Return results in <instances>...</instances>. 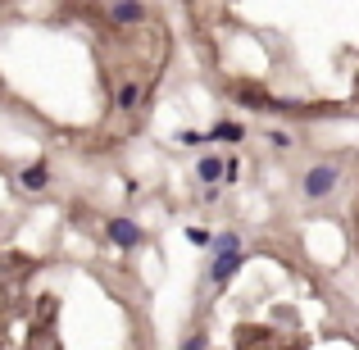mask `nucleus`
<instances>
[{
	"label": "nucleus",
	"mask_w": 359,
	"mask_h": 350,
	"mask_svg": "<svg viewBox=\"0 0 359 350\" xmlns=\"http://www.w3.org/2000/svg\"><path fill=\"white\" fill-rule=\"evenodd\" d=\"M341 187V164H332V159H318V164H309L305 173H300V196L305 201H327V196Z\"/></svg>",
	"instance_id": "nucleus-1"
},
{
	"label": "nucleus",
	"mask_w": 359,
	"mask_h": 350,
	"mask_svg": "<svg viewBox=\"0 0 359 350\" xmlns=\"http://www.w3.org/2000/svg\"><path fill=\"white\" fill-rule=\"evenodd\" d=\"M105 18L114 27H141V23H150V0H109Z\"/></svg>",
	"instance_id": "nucleus-2"
},
{
	"label": "nucleus",
	"mask_w": 359,
	"mask_h": 350,
	"mask_svg": "<svg viewBox=\"0 0 359 350\" xmlns=\"http://www.w3.org/2000/svg\"><path fill=\"white\" fill-rule=\"evenodd\" d=\"M105 236H109V241L118 245V250H137V245L146 241V232H141V223H137V219H123V214H118V219H109V223H105Z\"/></svg>",
	"instance_id": "nucleus-3"
},
{
	"label": "nucleus",
	"mask_w": 359,
	"mask_h": 350,
	"mask_svg": "<svg viewBox=\"0 0 359 350\" xmlns=\"http://www.w3.org/2000/svg\"><path fill=\"white\" fill-rule=\"evenodd\" d=\"M241 264H245V255L241 250H228V255H214V264H210V282H214V287H228V282L232 278H237V273H241Z\"/></svg>",
	"instance_id": "nucleus-4"
},
{
	"label": "nucleus",
	"mask_w": 359,
	"mask_h": 350,
	"mask_svg": "<svg viewBox=\"0 0 359 350\" xmlns=\"http://www.w3.org/2000/svg\"><path fill=\"white\" fill-rule=\"evenodd\" d=\"M196 177H201L205 187L228 182V159H223V155H214V150H205V155L196 159Z\"/></svg>",
	"instance_id": "nucleus-5"
},
{
	"label": "nucleus",
	"mask_w": 359,
	"mask_h": 350,
	"mask_svg": "<svg viewBox=\"0 0 359 350\" xmlns=\"http://www.w3.org/2000/svg\"><path fill=\"white\" fill-rule=\"evenodd\" d=\"M18 182H23V191H46V187H50V164H46V159H32V164L18 173Z\"/></svg>",
	"instance_id": "nucleus-6"
},
{
	"label": "nucleus",
	"mask_w": 359,
	"mask_h": 350,
	"mask_svg": "<svg viewBox=\"0 0 359 350\" xmlns=\"http://www.w3.org/2000/svg\"><path fill=\"white\" fill-rule=\"evenodd\" d=\"M141 91H146V87H141L137 78L118 82V91H114V109H118V114H132V109L141 105Z\"/></svg>",
	"instance_id": "nucleus-7"
},
{
	"label": "nucleus",
	"mask_w": 359,
	"mask_h": 350,
	"mask_svg": "<svg viewBox=\"0 0 359 350\" xmlns=\"http://www.w3.org/2000/svg\"><path fill=\"white\" fill-rule=\"evenodd\" d=\"M241 137H245V128H241L237 119H219V123L210 128V141H219V146H223V141H228V146H237Z\"/></svg>",
	"instance_id": "nucleus-8"
},
{
	"label": "nucleus",
	"mask_w": 359,
	"mask_h": 350,
	"mask_svg": "<svg viewBox=\"0 0 359 350\" xmlns=\"http://www.w3.org/2000/svg\"><path fill=\"white\" fill-rule=\"evenodd\" d=\"M237 100L245 109H273V100L264 96V91H255V87H237Z\"/></svg>",
	"instance_id": "nucleus-9"
},
{
	"label": "nucleus",
	"mask_w": 359,
	"mask_h": 350,
	"mask_svg": "<svg viewBox=\"0 0 359 350\" xmlns=\"http://www.w3.org/2000/svg\"><path fill=\"white\" fill-rule=\"evenodd\" d=\"M228 250H241V232H219L214 236V255H228Z\"/></svg>",
	"instance_id": "nucleus-10"
},
{
	"label": "nucleus",
	"mask_w": 359,
	"mask_h": 350,
	"mask_svg": "<svg viewBox=\"0 0 359 350\" xmlns=\"http://www.w3.org/2000/svg\"><path fill=\"white\" fill-rule=\"evenodd\" d=\"M187 236H191V241H196V245H214V236H210V232H205V228H187Z\"/></svg>",
	"instance_id": "nucleus-11"
},
{
	"label": "nucleus",
	"mask_w": 359,
	"mask_h": 350,
	"mask_svg": "<svg viewBox=\"0 0 359 350\" xmlns=\"http://www.w3.org/2000/svg\"><path fill=\"white\" fill-rule=\"evenodd\" d=\"M182 350H205V332H191V337H182Z\"/></svg>",
	"instance_id": "nucleus-12"
},
{
	"label": "nucleus",
	"mask_w": 359,
	"mask_h": 350,
	"mask_svg": "<svg viewBox=\"0 0 359 350\" xmlns=\"http://www.w3.org/2000/svg\"><path fill=\"white\" fill-rule=\"evenodd\" d=\"M269 141H273L278 150H291V137H287V132H269Z\"/></svg>",
	"instance_id": "nucleus-13"
},
{
	"label": "nucleus",
	"mask_w": 359,
	"mask_h": 350,
	"mask_svg": "<svg viewBox=\"0 0 359 350\" xmlns=\"http://www.w3.org/2000/svg\"><path fill=\"white\" fill-rule=\"evenodd\" d=\"M177 141H182V146H201L205 137H201V132H177Z\"/></svg>",
	"instance_id": "nucleus-14"
},
{
	"label": "nucleus",
	"mask_w": 359,
	"mask_h": 350,
	"mask_svg": "<svg viewBox=\"0 0 359 350\" xmlns=\"http://www.w3.org/2000/svg\"><path fill=\"white\" fill-rule=\"evenodd\" d=\"M219 196H223V182H219V187H205V196H201V201H205V205H214Z\"/></svg>",
	"instance_id": "nucleus-15"
}]
</instances>
